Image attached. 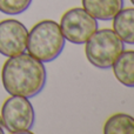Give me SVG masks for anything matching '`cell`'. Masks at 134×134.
Masks as SVG:
<instances>
[{
	"label": "cell",
	"mask_w": 134,
	"mask_h": 134,
	"mask_svg": "<svg viewBox=\"0 0 134 134\" xmlns=\"http://www.w3.org/2000/svg\"><path fill=\"white\" fill-rule=\"evenodd\" d=\"M113 31L125 44L134 45V7L121 8L113 19Z\"/></svg>",
	"instance_id": "cell-9"
},
{
	"label": "cell",
	"mask_w": 134,
	"mask_h": 134,
	"mask_svg": "<svg viewBox=\"0 0 134 134\" xmlns=\"http://www.w3.org/2000/svg\"><path fill=\"white\" fill-rule=\"evenodd\" d=\"M33 0H0V12L7 15L21 14L31 6Z\"/></svg>",
	"instance_id": "cell-11"
},
{
	"label": "cell",
	"mask_w": 134,
	"mask_h": 134,
	"mask_svg": "<svg viewBox=\"0 0 134 134\" xmlns=\"http://www.w3.org/2000/svg\"><path fill=\"white\" fill-rule=\"evenodd\" d=\"M131 2H132V5L134 6V0H131Z\"/></svg>",
	"instance_id": "cell-14"
},
{
	"label": "cell",
	"mask_w": 134,
	"mask_h": 134,
	"mask_svg": "<svg viewBox=\"0 0 134 134\" xmlns=\"http://www.w3.org/2000/svg\"><path fill=\"white\" fill-rule=\"evenodd\" d=\"M2 133H4V127L0 125V134H2Z\"/></svg>",
	"instance_id": "cell-12"
},
{
	"label": "cell",
	"mask_w": 134,
	"mask_h": 134,
	"mask_svg": "<svg viewBox=\"0 0 134 134\" xmlns=\"http://www.w3.org/2000/svg\"><path fill=\"white\" fill-rule=\"evenodd\" d=\"M60 30L65 40L74 45H82L98 30V20L82 7H74L64 13Z\"/></svg>",
	"instance_id": "cell-5"
},
{
	"label": "cell",
	"mask_w": 134,
	"mask_h": 134,
	"mask_svg": "<svg viewBox=\"0 0 134 134\" xmlns=\"http://www.w3.org/2000/svg\"><path fill=\"white\" fill-rule=\"evenodd\" d=\"M65 42L59 24L46 19L35 24L28 32L26 51L41 63H51L61 54Z\"/></svg>",
	"instance_id": "cell-2"
},
{
	"label": "cell",
	"mask_w": 134,
	"mask_h": 134,
	"mask_svg": "<svg viewBox=\"0 0 134 134\" xmlns=\"http://www.w3.org/2000/svg\"><path fill=\"white\" fill-rule=\"evenodd\" d=\"M0 125L2 126V119H1V115H0ZM2 127H4V126H2Z\"/></svg>",
	"instance_id": "cell-13"
},
{
	"label": "cell",
	"mask_w": 134,
	"mask_h": 134,
	"mask_svg": "<svg viewBox=\"0 0 134 134\" xmlns=\"http://www.w3.org/2000/svg\"><path fill=\"white\" fill-rule=\"evenodd\" d=\"M105 134H134V118L126 113L111 115L104 125Z\"/></svg>",
	"instance_id": "cell-10"
},
{
	"label": "cell",
	"mask_w": 134,
	"mask_h": 134,
	"mask_svg": "<svg viewBox=\"0 0 134 134\" xmlns=\"http://www.w3.org/2000/svg\"><path fill=\"white\" fill-rule=\"evenodd\" d=\"M2 126L9 133H28L34 125L35 113L28 98L12 95L1 107Z\"/></svg>",
	"instance_id": "cell-4"
},
{
	"label": "cell",
	"mask_w": 134,
	"mask_h": 134,
	"mask_svg": "<svg viewBox=\"0 0 134 134\" xmlns=\"http://www.w3.org/2000/svg\"><path fill=\"white\" fill-rule=\"evenodd\" d=\"M114 76L121 85L134 87V51L124 49L112 65Z\"/></svg>",
	"instance_id": "cell-8"
},
{
	"label": "cell",
	"mask_w": 134,
	"mask_h": 134,
	"mask_svg": "<svg viewBox=\"0 0 134 134\" xmlns=\"http://www.w3.org/2000/svg\"><path fill=\"white\" fill-rule=\"evenodd\" d=\"M46 80L44 63L28 53L8 58L1 69L2 86L11 95L33 98L44 90Z\"/></svg>",
	"instance_id": "cell-1"
},
{
	"label": "cell",
	"mask_w": 134,
	"mask_h": 134,
	"mask_svg": "<svg viewBox=\"0 0 134 134\" xmlns=\"http://www.w3.org/2000/svg\"><path fill=\"white\" fill-rule=\"evenodd\" d=\"M82 8H85L97 20H112L121 8H124V0H81Z\"/></svg>",
	"instance_id": "cell-7"
},
{
	"label": "cell",
	"mask_w": 134,
	"mask_h": 134,
	"mask_svg": "<svg viewBox=\"0 0 134 134\" xmlns=\"http://www.w3.org/2000/svg\"><path fill=\"white\" fill-rule=\"evenodd\" d=\"M124 49L125 42L109 28L97 30L85 42V54L87 60L100 69L112 67Z\"/></svg>",
	"instance_id": "cell-3"
},
{
	"label": "cell",
	"mask_w": 134,
	"mask_h": 134,
	"mask_svg": "<svg viewBox=\"0 0 134 134\" xmlns=\"http://www.w3.org/2000/svg\"><path fill=\"white\" fill-rule=\"evenodd\" d=\"M27 37V28L19 20L6 19L0 21V54L11 58L25 53Z\"/></svg>",
	"instance_id": "cell-6"
}]
</instances>
